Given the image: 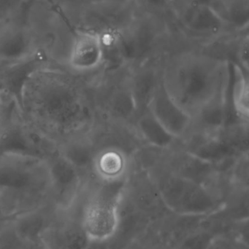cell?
<instances>
[{
  "label": "cell",
  "mask_w": 249,
  "mask_h": 249,
  "mask_svg": "<svg viewBox=\"0 0 249 249\" xmlns=\"http://www.w3.org/2000/svg\"><path fill=\"white\" fill-rule=\"evenodd\" d=\"M13 227L23 241L29 242L41 240L48 228L46 218L38 212H30L20 216Z\"/></svg>",
  "instance_id": "ac0fdd59"
},
{
  "label": "cell",
  "mask_w": 249,
  "mask_h": 249,
  "mask_svg": "<svg viewBox=\"0 0 249 249\" xmlns=\"http://www.w3.org/2000/svg\"><path fill=\"white\" fill-rule=\"evenodd\" d=\"M207 249H249L248 244L227 234L216 235Z\"/></svg>",
  "instance_id": "cb8c5ba5"
},
{
  "label": "cell",
  "mask_w": 249,
  "mask_h": 249,
  "mask_svg": "<svg viewBox=\"0 0 249 249\" xmlns=\"http://www.w3.org/2000/svg\"><path fill=\"white\" fill-rule=\"evenodd\" d=\"M249 152L240 154L226 172L230 184L239 191H248Z\"/></svg>",
  "instance_id": "d6986e66"
},
{
  "label": "cell",
  "mask_w": 249,
  "mask_h": 249,
  "mask_svg": "<svg viewBox=\"0 0 249 249\" xmlns=\"http://www.w3.org/2000/svg\"><path fill=\"white\" fill-rule=\"evenodd\" d=\"M127 180L103 182V185L86 203L80 223L92 242H110L116 235L121 221L120 209Z\"/></svg>",
  "instance_id": "3957f363"
},
{
  "label": "cell",
  "mask_w": 249,
  "mask_h": 249,
  "mask_svg": "<svg viewBox=\"0 0 249 249\" xmlns=\"http://www.w3.org/2000/svg\"><path fill=\"white\" fill-rule=\"evenodd\" d=\"M105 61L102 34L91 29L77 32L69 52L70 67L78 72H89L102 67Z\"/></svg>",
  "instance_id": "52a82bcc"
},
{
  "label": "cell",
  "mask_w": 249,
  "mask_h": 249,
  "mask_svg": "<svg viewBox=\"0 0 249 249\" xmlns=\"http://www.w3.org/2000/svg\"><path fill=\"white\" fill-rule=\"evenodd\" d=\"M228 90L203 107L192 117L191 131L219 135L228 125Z\"/></svg>",
  "instance_id": "8fae6325"
},
{
  "label": "cell",
  "mask_w": 249,
  "mask_h": 249,
  "mask_svg": "<svg viewBox=\"0 0 249 249\" xmlns=\"http://www.w3.org/2000/svg\"><path fill=\"white\" fill-rule=\"evenodd\" d=\"M140 10L153 13L162 14L170 10L171 0H133Z\"/></svg>",
  "instance_id": "484cf974"
},
{
  "label": "cell",
  "mask_w": 249,
  "mask_h": 249,
  "mask_svg": "<svg viewBox=\"0 0 249 249\" xmlns=\"http://www.w3.org/2000/svg\"><path fill=\"white\" fill-rule=\"evenodd\" d=\"M1 3H0V16H1Z\"/></svg>",
  "instance_id": "83f0119b"
},
{
  "label": "cell",
  "mask_w": 249,
  "mask_h": 249,
  "mask_svg": "<svg viewBox=\"0 0 249 249\" xmlns=\"http://www.w3.org/2000/svg\"><path fill=\"white\" fill-rule=\"evenodd\" d=\"M147 109L178 140H182L191 131L192 117L172 99L162 81L152 96Z\"/></svg>",
  "instance_id": "ba28073f"
},
{
  "label": "cell",
  "mask_w": 249,
  "mask_h": 249,
  "mask_svg": "<svg viewBox=\"0 0 249 249\" xmlns=\"http://www.w3.org/2000/svg\"><path fill=\"white\" fill-rule=\"evenodd\" d=\"M216 235L211 230L200 228L184 237L174 249H207Z\"/></svg>",
  "instance_id": "44dd1931"
},
{
  "label": "cell",
  "mask_w": 249,
  "mask_h": 249,
  "mask_svg": "<svg viewBox=\"0 0 249 249\" xmlns=\"http://www.w3.org/2000/svg\"><path fill=\"white\" fill-rule=\"evenodd\" d=\"M169 160L167 168L170 171L222 193L216 186L222 173L216 165L197 158L181 148L172 152Z\"/></svg>",
  "instance_id": "9c48e42d"
},
{
  "label": "cell",
  "mask_w": 249,
  "mask_h": 249,
  "mask_svg": "<svg viewBox=\"0 0 249 249\" xmlns=\"http://www.w3.org/2000/svg\"><path fill=\"white\" fill-rule=\"evenodd\" d=\"M230 77V61L203 52L178 54L162 70L167 92L192 117L228 90Z\"/></svg>",
  "instance_id": "6da1fadb"
},
{
  "label": "cell",
  "mask_w": 249,
  "mask_h": 249,
  "mask_svg": "<svg viewBox=\"0 0 249 249\" xmlns=\"http://www.w3.org/2000/svg\"><path fill=\"white\" fill-rule=\"evenodd\" d=\"M41 241L48 249H87L91 244L81 223L75 222L65 224L59 228H48Z\"/></svg>",
  "instance_id": "9a60e30c"
},
{
  "label": "cell",
  "mask_w": 249,
  "mask_h": 249,
  "mask_svg": "<svg viewBox=\"0 0 249 249\" xmlns=\"http://www.w3.org/2000/svg\"><path fill=\"white\" fill-rule=\"evenodd\" d=\"M162 81V71L153 67L143 65L128 79L129 86L133 94L137 115L147 109L148 105Z\"/></svg>",
  "instance_id": "5bb4252c"
},
{
  "label": "cell",
  "mask_w": 249,
  "mask_h": 249,
  "mask_svg": "<svg viewBox=\"0 0 249 249\" xmlns=\"http://www.w3.org/2000/svg\"><path fill=\"white\" fill-rule=\"evenodd\" d=\"M170 10L181 30L189 37L207 44L236 32L221 13L212 6L173 5Z\"/></svg>",
  "instance_id": "5b68a950"
},
{
  "label": "cell",
  "mask_w": 249,
  "mask_h": 249,
  "mask_svg": "<svg viewBox=\"0 0 249 249\" xmlns=\"http://www.w3.org/2000/svg\"><path fill=\"white\" fill-rule=\"evenodd\" d=\"M134 126L140 137L153 149L168 152L180 143V140L168 132L148 109L137 115Z\"/></svg>",
  "instance_id": "4fadbf2b"
},
{
  "label": "cell",
  "mask_w": 249,
  "mask_h": 249,
  "mask_svg": "<svg viewBox=\"0 0 249 249\" xmlns=\"http://www.w3.org/2000/svg\"><path fill=\"white\" fill-rule=\"evenodd\" d=\"M92 167L102 182H118L127 179L130 160L123 148L110 145L95 154Z\"/></svg>",
  "instance_id": "30bf717a"
},
{
  "label": "cell",
  "mask_w": 249,
  "mask_h": 249,
  "mask_svg": "<svg viewBox=\"0 0 249 249\" xmlns=\"http://www.w3.org/2000/svg\"><path fill=\"white\" fill-rule=\"evenodd\" d=\"M25 241L13 228H7L0 232V249H23Z\"/></svg>",
  "instance_id": "d4e9b609"
},
{
  "label": "cell",
  "mask_w": 249,
  "mask_h": 249,
  "mask_svg": "<svg viewBox=\"0 0 249 249\" xmlns=\"http://www.w3.org/2000/svg\"><path fill=\"white\" fill-rule=\"evenodd\" d=\"M249 39L248 31L240 34L235 44L233 61L247 72L249 70Z\"/></svg>",
  "instance_id": "603a6c76"
},
{
  "label": "cell",
  "mask_w": 249,
  "mask_h": 249,
  "mask_svg": "<svg viewBox=\"0 0 249 249\" xmlns=\"http://www.w3.org/2000/svg\"><path fill=\"white\" fill-rule=\"evenodd\" d=\"M109 112L114 119L120 121H135L137 107L129 86L128 80L125 86L116 87L113 90L109 103Z\"/></svg>",
  "instance_id": "e0dca14e"
},
{
  "label": "cell",
  "mask_w": 249,
  "mask_h": 249,
  "mask_svg": "<svg viewBox=\"0 0 249 249\" xmlns=\"http://www.w3.org/2000/svg\"><path fill=\"white\" fill-rule=\"evenodd\" d=\"M95 155L89 143L79 141L68 145L64 154L61 155L68 160L77 169H80L86 168L89 165L92 166Z\"/></svg>",
  "instance_id": "ffe728a7"
},
{
  "label": "cell",
  "mask_w": 249,
  "mask_h": 249,
  "mask_svg": "<svg viewBox=\"0 0 249 249\" xmlns=\"http://www.w3.org/2000/svg\"><path fill=\"white\" fill-rule=\"evenodd\" d=\"M218 0H171V5H207L214 7Z\"/></svg>",
  "instance_id": "4316f807"
},
{
  "label": "cell",
  "mask_w": 249,
  "mask_h": 249,
  "mask_svg": "<svg viewBox=\"0 0 249 249\" xmlns=\"http://www.w3.org/2000/svg\"><path fill=\"white\" fill-rule=\"evenodd\" d=\"M47 164L50 183L57 192L58 198L72 201L80 186L79 169L61 155Z\"/></svg>",
  "instance_id": "7c38bea8"
},
{
  "label": "cell",
  "mask_w": 249,
  "mask_h": 249,
  "mask_svg": "<svg viewBox=\"0 0 249 249\" xmlns=\"http://www.w3.org/2000/svg\"><path fill=\"white\" fill-rule=\"evenodd\" d=\"M56 80L38 90L37 109L42 116L58 124H72L84 117V107L77 91Z\"/></svg>",
  "instance_id": "8992f818"
},
{
  "label": "cell",
  "mask_w": 249,
  "mask_h": 249,
  "mask_svg": "<svg viewBox=\"0 0 249 249\" xmlns=\"http://www.w3.org/2000/svg\"><path fill=\"white\" fill-rule=\"evenodd\" d=\"M27 47L26 36L21 32H14L6 35L0 42V54L4 58L16 57L25 52Z\"/></svg>",
  "instance_id": "7402d4cb"
},
{
  "label": "cell",
  "mask_w": 249,
  "mask_h": 249,
  "mask_svg": "<svg viewBox=\"0 0 249 249\" xmlns=\"http://www.w3.org/2000/svg\"><path fill=\"white\" fill-rule=\"evenodd\" d=\"M232 77V105L237 118L241 122L249 124V72L233 61H230Z\"/></svg>",
  "instance_id": "2e32d148"
},
{
  "label": "cell",
  "mask_w": 249,
  "mask_h": 249,
  "mask_svg": "<svg viewBox=\"0 0 249 249\" xmlns=\"http://www.w3.org/2000/svg\"><path fill=\"white\" fill-rule=\"evenodd\" d=\"M42 182L50 183L46 161L13 151L0 155V195L25 193Z\"/></svg>",
  "instance_id": "277c9868"
},
{
  "label": "cell",
  "mask_w": 249,
  "mask_h": 249,
  "mask_svg": "<svg viewBox=\"0 0 249 249\" xmlns=\"http://www.w3.org/2000/svg\"><path fill=\"white\" fill-rule=\"evenodd\" d=\"M149 249H158V248H156V247H154V248Z\"/></svg>",
  "instance_id": "f1b7e54d"
},
{
  "label": "cell",
  "mask_w": 249,
  "mask_h": 249,
  "mask_svg": "<svg viewBox=\"0 0 249 249\" xmlns=\"http://www.w3.org/2000/svg\"><path fill=\"white\" fill-rule=\"evenodd\" d=\"M162 203L172 214L207 217L225 211L228 202L222 193L184 178L168 168L156 178L150 177Z\"/></svg>",
  "instance_id": "7a4b0ae2"
}]
</instances>
